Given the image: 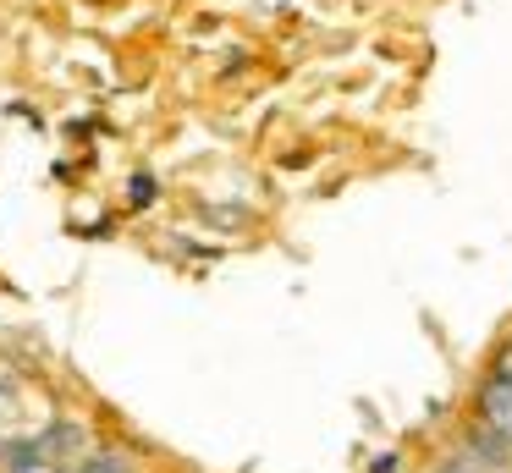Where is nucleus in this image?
I'll return each instance as SVG.
<instances>
[{
  "label": "nucleus",
  "mask_w": 512,
  "mask_h": 473,
  "mask_svg": "<svg viewBox=\"0 0 512 473\" xmlns=\"http://www.w3.org/2000/svg\"><path fill=\"white\" fill-rule=\"evenodd\" d=\"M479 418H485L501 440H512V385L507 380H485V391H479Z\"/></svg>",
  "instance_id": "nucleus-1"
},
{
  "label": "nucleus",
  "mask_w": 512,
  "mask_h": 473,
  "mask_svg": "<svg viewBox=\"0 0 512 473\" xmlns=\"http://www.w3.org/2000/svg\"><path fill=\"white\" fill-rule=\"evenodd\" d=\"M12 473H61V462L45 457L39 446H17L12 451Z\"/></svg>",
  "instance_id": "nucleus-2"
},
{
  "label": "nucleus",
  "mask_w": 512,
  "mask_h": 473,
  "mask_svg": "<svg viewBox=\"0 0 512 473\" xmlns=\"http://www.w3.org/2000/svg\"><path fill=\"white\" fill-rule=\"evenodd\" d=\"M490 380H507V385H512V341L496 352V374H490Z\"/></svg>",
  "instance_id": "nucleus-3"
}]
</instances>
